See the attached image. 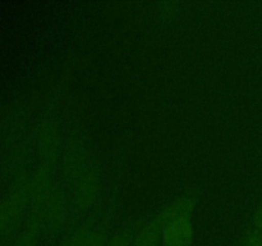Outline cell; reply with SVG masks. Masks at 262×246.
Masks as SVG:
<instances>
[{
  "label": "cell",
  "mask_w": 262,
  "mask_h": 246,
  "mask_svg": "<svg viewBox=\"0 0 262 246\" xmlns=\"http://www.w3.org/2000/svg\"><path fill=\"white\" fill-rule=\"evenodd\" d=\"M101 190V177L99 167L90 160L83 171L72 182V199L74 207L81 212H89L95 207Z\"/></svg>",
  "instance_id": "1"
},
{
  "label": "cell",
  "mask_w": 262,
  "mask_h": 246,
  "mask_svg": "<svg viewBox=\"0 0 262 246\" xmlns=\"http://www.w3.org/2000/svg\"><path fill=\"white\" fill-rule=\"evenodd\" d=\"M56 184L54 183L53 174L49 167L41 166L37 171L33 173L28 184V195H30L31 202H32V215L33 217L42 218L45 212L46 204L53 194Z\"/></svg>",
  "instance_id": "2"
},
{
  "label": "cell",
  "mask_w": 262,
  "mask_h": 246,
  "mask_svg": "<svg viewBox=\"0 0 262 246\" xmlns=\"http://www.w3.org/2000/svg\"><path fill=\"white\" fill-rule=\"evenodd\" d=\"M38 155L42 159L43 164L50 168V166L58 163L59 158L61 155V135L60 130L56 126V123L43 122L38 131Z\"/></svg>",
  "instance_id": "3"
},
{
  "label": "cell",
  "mask_w": 262,
  "mask_h": 246,
  "mask_svg": "<svg viewBox=\"0 0 262 246\" xmlns=\"http://www.w3.org/2000/svg\"><path fill=\"white\" fill-rule=\"evenodd\" d=\"M91 158L87 154L86 148L79 140H69L61 151V161L66 178L73 182L76 177L83 171Z\"/></svg>",
  "instance_id": "4"
},
{
  "label": "cell",
  "mask_w": 262,
  "mask_h": 246,
  "mask_svg": "<svg viewBox=\"0 0 262 246\" xmlns=\"http://www.w3.org/2000/svg\"><path fill=\"white\" fill-rule=\"evenodd\" d=\"M69 207L66 194L60 187L56 186L46 204L45 212H43V219L48 223L49 228L53 232H59L66 227L68 222Z\"/></svg>",
  "instance_id": "5"
},
{
  "label": "cell",
  "mask_w": 262,
  "mask_h": 246,
  "mask_svg": "<svg viewBox=\"0 0 262 246\" xmlns=\"http://www.w3.org/2000/svg\"><path fill=\"white\" fill-rule=\"evenodd\" d=\"M194 238V227L191 218L174 220L163 227L161 246H191Z\"/></svg>",
  "instance_id": "6"
},
{
  "label": "cell",
  "mask_w": 262,
  "mask_h": 246,
  "mask_svg": "<svg viewBox=\"0 0 262 246\" xmlns=\"http://www.w3.org/2000/svg\"><path fill=\"white\" fill-rule=\"evenodd\" d=\"M26 205V192L18 191L0 205V233L12 230L22 215Z\"/></svg>",
  "instance_id": "7"
},
{
  "label": "cell",
  "mask_w": 262,
  "mask_h": 246,
  "mask_svg": "<svg viewBox=\"0 0 262 246\" xmlns=\"http://www.w3.org/2000/svg\"><path fill=\"white\" fill-rule=\"evenodd\" d=\"M196 197L192 196V195H184V196L178 197L174 201H171L170 204L166 205L156 215V218H158L159 222L164 227L165 224L174 222V220L183 219V218H192V214H193L194 209H196Z\"/></svg>",
  "instance_id": "8"
},
{
  "label": "cell",
  "mask_w": 262,
  "mask_h": 246,
  "mask_svg": "<svg viewBox=\"0 0 262 246\" xmlns=\"http://www.w3.org/2000/svg\"><path fill=\"white\" fill-rule=\"evenodd\" d=\"M161 232L163 225L155 217L138 231L133 240V246H161Z\"/></svg>",
  "instance_id": "9"
},
{
  "label": "cell",
  "mask_w": 262,
  "mask_h": 246,
  "mask_svg": "<svg viewBox=\"0 0 262 246\" xmlns=\"http://www.w3.org/2000/svg\"><path fill=\"white\" fill-rule=\"evenodd\" d=\"M94 230L95 227L92 225V223H83V224H81L78 228L74 230V232L67 238V241L61 246H86L87 241L91 237Z\"/></svg>",
  "instance_id": "10"
},
{
  "label": "cell",
  "mask_w": 262,
  "mask_h": 246,
  "mask_svg": "<svg viewBox=\"0 0 262 246\" xmlns=\"http://www.w3.org/2000/svg\"><path fill=\"white\" fill-rule=\"evenodd\" d=\"M41 224L31 222L27 231L22 233L17 240L13 242L12 246H37L38 238H40Z\"/></svg>",
  "instance_id": "11"
},
{
  "label": "cell",
  "mask_w": 262,
  "mask_h": 246,
  "mask_svg": "<svg viewBox=\"0 0 262 246\" xmlns=\"http://www.w3.org/2000/svg\"><path fill=\"white\" fill-rule=\"evenodd\" d=\"M133 240L135 237L132 236V233L122 230L110 236L106 246H133Z\"/></svg>",
  "instance_id": "12"
},
{
  "label": "cell",
  "mask_w": 262,
  "mask_h": 246,
  "mask_svg": "<svg viewBox=\"0 0 262 246\" xmlns=\"http://www.w3.org/2000/svg\"><path fill=\"white\" fill-rule=\"evenodd\" d=\"M110 235L107 232V230L102 225L95 228L94 232H92L91 237L87 241L86 246H106L107 240H109Z\"/></svg>",
  "instance_id": "13"
},
{
  "label": "cell",
  "mask_w": 262,
  "mask_h": 246,
  "mask_svg": "<svg viewBox=\"0 0 262 246\" xmlns=\"http://www.w3.org/2000/svg\"><path fill=\"white\" fill-rule=\"evenodd\" d=\"M179 12V4L178 3H164L160 5V8L158 9V14L160 17V19L169 20L171 18L176 17L177 13Z\"/></svg>",
  "instance_id": "14"
},
{
  "label": "cell",
  "mask_w": 262,
  "mask_h": 246,
  "mask_svg": "<svg viewBox=\"0 0 262 246\" xmlns=\"http://www.w3.org/2000/svg\"><path fill=\"white\" fill-rule=\"evenodd\" d=\"M238 246H262V232L256 230L248 231Z\"/></svg>",
  "instance_id": "15"
},
{
  "label": "cell",
  "mask_w": 262,
  "mask_h": 246,
  "mask_svg": "<svg viewBox=\"0 0 262 246\" xmlns=\"http://www.w3.org/2000/svg\"><path fill=\"white\" fill-rule=\"evenodd\" d=\"M253 230L258 231V232H262V201L257 205L255 210V214H253Z\"/></svg>",
  "instance_id": "16"
}]
</instances>
